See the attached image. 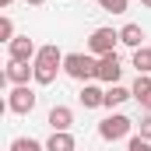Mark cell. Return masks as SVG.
<instances>
[{"mask_svg":"<svg viewBox=\"0 0 151 151\" xmlns=\"http://www.w3.org/2000/svg\"><path fill=\"white\" fill-rule=\"evenodd\" d=\"M63 56H67V53H60L56 42L39 46V56H35V84H53L56 74L63 70Z\"/></svg>","mask_w":151,"mask_h":151,"instance_id":"cell-1","label":"cell"},{"mask_svg":"<svg viewBox=\"0 0 151 151\" xmlns=\"http://www.w3.org/2000/svg\"><path fill=\"white\" fill-rule=\"evenodd\" d=\"M63 74L81 81V84L99 81V56H91V53H67L63 56Z\"/></svg>","mask_w":151,"mask_h":151,"instance_id":"cell-2","label":"cell"},{"mask_svg":"<svg viewBox=\"0 0 151 151\" xmlns=\"http://www.w3.org/2000/svg\"><path fill=\"white\" fill-rule=\"evenodd\" d=\"M130 130H134V119L123 113H113L99 123V137L102 141H123V137H130Z\"/></svg>","mask_w":151,"mask_h":151,"instance_id":"cell-3","label":"cell"},{"mask_svg":"<svg viewBox=\"0 0 151 151\" xmlns=\"http://www.w3.org/2000/svg\"><path fill=\"white\" fill-rule=\"evenodd\" d=\"M116 42H119V32H116V28H95V32L88 35V53H91V56L116 53Z\"/></svg>","mask_w":151,"mask_h":151,"instance_id":"cell-4","label":"cell"},{"mask_svg":"<svg viewBox=\"0 0 151 151\" xmlns=\"http://www.w3.org/2000/svg\"><path fill=\"white\" fill-rule=\"evenodd\" d=\"M35 102H39V95L28 88V84H18V88H11V95H7V109L18 113V116H28L32 109H35Z\"/></svg>","mask_w":151,"mask_h":151,"instance_id":"cell-5","label":"cell"},{"mask_svg":"<svg viewBox=\"0 0 151 151\" xmlns=\"http://www.w3.org/2000/svg\"><path fill=\"white\" fill-rule=\"evenodd\" d=\"M7 56L11 60H18V63H35V56H39V46L32 42L28 35H18L11 46H7Z\"/></svg>","mask_w":151,"mask_h":151,"instance_id":"cell-6","label":"cell"},{"mask_svg":"<svg viewBox=\"0 0 151 151\" xmlns=\"http://www.w3.org/2000/svg\"><path fill=\"white\" fill-rule=\"evenodd\" d=\"M4 81L7 84H28V81H35V63H18V60H7V67H4Z\"/></svg>","mask_w":151,"mask_h":151,"instance_id":"cell-7","label":"cell"},{"mask_svg":"<svg viewBox=\"0 0 151 151\" xmlns=\"http://www.w3.org/2000/svg\"><path fill=\"white\" fill-rule=\"evenodd\" d=\"M119 77H123V63H119V56H116V53L99 56V81H102V84H119Z\"/></svg>","mask_w":151,"mask_h":151,"instance_id":"cell-8","label":"cell"},{"mask_svg":"<svg viewBox=\"0 0 151 151\" xmlns=\"http://www.w3.org/2000/svg\"><path fill=\"white\" fill-rule=\"evenodd\" d=\"M46 123H49L53 130H70V127H74V109H70V106H53L49 116H46Z\"/></svg>","mask_w":151,"mask_h":151,"instance_id":"cell-9","label":"cell"},{"mask_svg":"<svg viewBox=\"0 0 151 151\" xmlns=\"http://www.w3.org/2000/svg\"><path fill=\"white\" fill-rule=\"evenodd\" d=\"M77 99H81V106H84V109H99V106L106 102V91L91 81V84H81V95H77Z\"/></svg>","mask_w":151,"mask_h":151,"instance_id":"cell-10","label":"cell"},{"mask_svg":"<svg viewBox=\"0 0 151 151\" xmlns=\"http://www.w3.org/2000/svg\"><path fill=\"white\" fill-rule=\"evenodd\" d=\"M74 148H77V141L70 130H53V137L46 141V151H74Z\"/></svg>","mask_w":151,"mask_h":151,"instance_id":"cell-11","label":"cell"},{"mask_svg":"<svg viewBox=\"0 0 151 151\" xmlns=\"http://www.w3.org/2000/svg\"><path fill=\"white\" fill-rule=\"evenodd\" d=\"M119 42H123V46H130V49H141V46H144V28H141V25H134V21H130V25H123V28H119Z\"/></svg>","mask_w":151,"mask_h":151,"instance_id":"cell-12","label":"cell"},{"mask_svg":"<svg viewBox=\"0 0 151 151\" xmlns=\"http://www.w3.org/2000/svg\"><path fill=\"white\" fill-rule=\"evenodd\" d=\"M127 99H134V91H130V88H123V84H109V88H106V102H102V106H106V109H113V106H123Z\"/></svg>","mask_w":151,"mask_h":151,"instance_id":"cell-13","label":"cell"},{"mask_svg":"<svg viewBox=\"0 0 151 151\" xmlns=\"http://www.w3.org/2000/svg\"><path fill=\"white\" fill-rule=\"evenodd\" d=\"M134 67H137V74H151V46L134 49Z\"/></svg>","mask_w":151,"mask_h":151,"instance_id":"cell-14","label":"cell"},{"mask_svg":"<svg viewBox=\"0 0 151 151\" xmlns=\"http://www.w3.org/2000/svg\"><path fill=\"white\" fill-rule=\"evenodd\" d=\"M7 151H46V144H39L35 137H14Z\"/></svg>","mask_w":151,"mask_h":151,"instance_id":"cell-15","label":"cell"},{"mask_svg":"<svg viewBox=\"0 0 151 151\" xmlns=\"http://www.w3.org/2000/svg\"><path fill=\"white\" fill-rule=\"evenodd\" d=\"M14 39H18V35H14V21L4 14V18H0V42H7V46H11Z\"/></svg>","mask_w":151,"mask_h":151,"instance_id":"cell-16","label":"cell"},{"mask_svg":"<svg viewBox=\"0 0 151 151\" xmlns=\"http://www.w3.org/2000/svg\"><path fill=\"white\" fill-rule=\"evenodd\" d=\"M130 91H134V99H141L144 91H151V74H137V81H134Z\"/></svg>","mask_w":151,"mask_h":151,"instance_id":"cell-17","label":"cell"},{"mask_svg":"<svg viewBox=\"0 0 151 151\" xmlns=\"http://www.w3.org/2000/svg\"><path fill=\"white\" fill-rule=\"evenodd\" d=\"M99 7L109 11V14H123L127 11V0H99Z\"/></svg>","mask_w":151,"mask_h":151,"instance_id":"cell-18","label":"cell"},{"mask_svg":"<svg viewBox=\"0 0 151 151\" xmlns=\"http://www.w3.org/2000/svg\"><path fill=\"white\" fill-rule=\"evenodd\" d=\"M127 151H151V141H144V137L137 134V137H130V141H127Z\"/></svg>","mask_w":151,"mask_h":151,"instance_id":"cell-19","label":"cell"},{"mask_svg":"<svg viewBox=\"0 0 151 151\" xmlns=\"http://www.w3.org/2000/svg\"><path fill=\"white\" fill-rule=\"evenodd\" d=\"M141 137H144V141H151V113L141 116Z\"/></svg>","mask_w":151,"mask_h":151,"instance_id":"cell-20","label":"cell"},{"mask_svg":"<svg viewBox=\"0 0 151 151\" xmlns=\"http://www.w3.org/2000/svg\"><path fill=\"white\" fill-rule=\"evenodd\" d=\"M137 102H141V109H144V113H151V91H144Z\"/></svg>","mask_w":151,"mask_h":151,"instance_id":"cell-21","label":"cell"},{"mask_svg":"<svg viewBox=\"0 0 151 151\" xmlns=\"http://www.w3.org/2000/svg\"><path fill=\"white\" fill-rule=\"evenodd\" d=\"M25 4H32V7H42V4H46V0H25Z\"/></svg>","mask_w":151,"mask_h":151,"instance_id":"cell-22","label":"cell"},{"mask_svg":"<svg viewBox=\"0 0 151 151\" xmlns=\"http://www.w3.org/2000/svg\"><path fill=\"white\" fill-rule=\"evenodd\" d=\"M11 4H14V0H0V7H4V11H7V7H11Z\"/></svg>","mask_w":151,"mask_h":151,"instance_id":"cell-23","label":"cell"},{"mask_svg":"<svg viewBox=\"0 0 151 151\" xmlns=\"http://www.w3.org/2000/svg\"><path fill=\"white\" fill-rule=\"evenodd\" d=\"M141 4H144V7H148V11H151V0H141Z\"/></svg>","mask_w":151,"mask_h":151,"instance_id":"cell-24","label":"cell"}]
</instances>
